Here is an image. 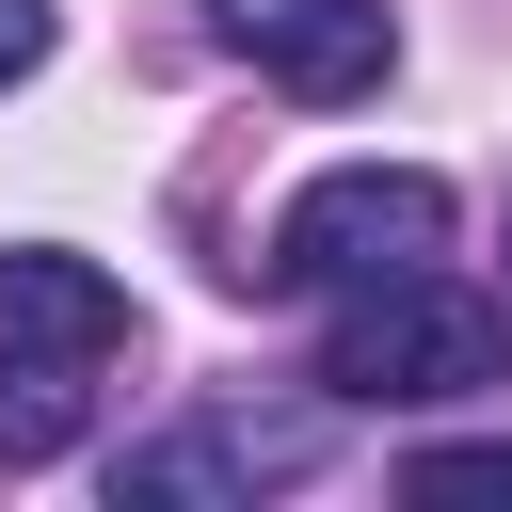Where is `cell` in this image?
Wrapping results in <instances>:
<instances>
[{
  "label": "cell",
  "instance_id": "1",
  "mask_svg": "<svg viewBox=\"0 0 512 512\" xmlns=\"http://www.w3.org/2000/svg\"><path fill=\"white\" fill-rule=\"evenodd\" d=\"M496 368H512V320H496L480 288H448L432 256H416V272H368V288H336L320 384H336L352 416H432V400H480Z\"/></svg>",
  "mask_w": 512,
  "mask_h": 512
},
{
  "label": "cell",
  "instance_id": "2",
  "mask_svg": "<svg viewBox=\"0 0 512 512\" xmlns=\"http://www.w3.org/2000/svg\"><path fill=\"white\" fill-rule=\"evenodd\" d=\"M416 256H448V176H416V160H336V176H304V192L272 208V240H256V288H288V304H336V288H368V272H416Z\"/></svg>",
  "mask_w": 512,
  "mask_h": 512
},
{
  "label": "cell",
  "instance_id": "3",
  "mask_svg": "<svg viewBox=\"0 0 512 512\" xmlns=\"http://www.w3.org/2000/svg\"><path fill=\"white\" fill-rule=\"evenodd\" d=\"M208 32L256 64V80H288V96H384V64H400V16L384 0H208Z\"/></svg>",
  "mask_w": 512,
  "mask_h": 512
},
{
  "label": "cell",
  "instance_id": "4",
  "mask_svg": "<svg viewBox=\"0 0 512 512\" xmlns=\"http://www.w3.org/2000/svg\"><path fill=\"white\" fill-rule=\"evenodd\" d=\"M320 464V416H192L160 448H112V512H192V496H256V480H304Z\"/></svg>",
  "mask_w": 512,
  "mask_h": 512
},
{
  "label": "cell",
  "instance_id": "5",
  "mask_svg": "<svg viewBox=\"0 0 512 512\" xmlns=\"http://www.w3.org/2000/svg\"><path fill=\"white\" fill-rule=\"evenodd\" d=\"M0 352L96 368V352H128V288H112L96 256H64V240H16V256H0Z\"/></svg>",
  "mask_w": 512,
  "mask_h": 512
},
{
  "label": "cell",
  "instance_id": "6",
  "mask_svg": "<svg viewBox=\"0 0 512 512\" xmlns=\"http://www.w3.org/2000/svg\"><path fill=\"white\" fill-rule=\"evenodd\" d=\"M80 432V368H48V352H0V464H48Z\"/></svg>",
  "mask_w": 512,
  "mask_h": 512
},
{
  "label": "cell",
  "instance_id": "7",
  "mask_svg": "<svg viewBox=\"0 0 512 512\" xmlns=\"http://www.w3.org/2000/svg\"><path fill=\"white\" fill-rule=\"evenodd\" d=\"M400 496H416V512H448V496H512V432H480V448H416Z\"/></svg>",
  "mask_w": 512,
  "mask_h": 512
},
{
  "label": "cell",
  "instance_id": "8",
  "mask_svg": "<svg viewBox=\"0 0 512 512\" xmlns=\"http://www.w3.org/2000/svg\"><path fill=\"white\" fill-rule=\"evenodd\" d=\"M48 64V0H0V80H32Z\"/></svg>",
  "mask_w": 512,
  "mask_h": 512
}]
</instances>
